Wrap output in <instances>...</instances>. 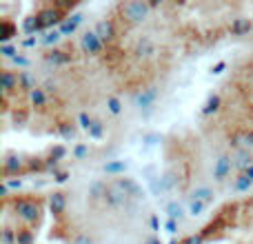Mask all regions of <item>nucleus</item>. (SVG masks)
<instances>
[{
	"instance_id": "obj_1",
	"label": "nucleus",
	"mask_w": 253,
	"mask_h": 244,
	"mask_svg": "<svg viewBox=\"0 0 253 244\" xmlns=\"http://www.w3.org/2000/svg\"><path fill=\"white\" fill-rule=\"evenodd\" d=\"M13 211L27 227H31V224L40 222L42 204H40V200H34V198H18V200H13Z\"/></svg>"
},
{
	"instance_id": "obj_2",
	"label": "nucleus",
	"mask_w": 253,
	"mask_h": 244,
	"mask_svg": "<svg viewBox=\"0 0 253 244\" xmlns=\"http://www.w3.org/2000/svg\"><path fill=\"white\" fill-rule=\"evenodd\" d=\"M118 13L123 16V20L129 22V25H138V22H142L149 18L151 4L144 2V0H129V2L118 4Z\"/></svg>"
},
{
	"instance_id": "obj_3",
	"label": "nucleus",
	"mask_w": 253,
	"mask_h": 244,
	"mask_svg": "<svg viewBox=\"0 0 253 244\" xmlns=\"http://www.w3.org/2000/svg\"><path fill=\"white\" fill-rule=\"evenodd\" d=\"M67 20V16L62 11H58L53 4L49 7H42L38 13H36V22H38V31L44 29H53V27H60L62 22Z\"/></svg>"
},
{
	"instance_id": "obj_4",
	"label": "nucleus",
	"mask_w": 253,
	"mask_h": 244,
	"mask_svg": "<svg viewBox=\"0 0 253 244\" xmlns=\"http://www.w3.org/2000/svg\"><path fill=\"white\" fill-rule=\"evenodd\" d=\"M158 96H160V89L158 87H147L133 98V105L142 111V116H149L153 111V107H156Z\"/></svg>"
},
{
	"instance_id": "obj_5",
	"label": "nucleus",
	"mask_w": 253,
	"mask_h": 244,
	"mask_svg": "<svg viewBox=\"0 0 253 244\" xmlns=\"http://www.w3.org/2000/svg\"><path fill=\"white\" fill-rule=\"evenodd\" d=\"M18 173H27V160L20 156V153H7L2 160V175L4 178H11V175Z\"/></svg>"
},
{
	"instance_id": "obj_6",
	"label": "nucleus",
	"mask_w": 253,
	"mask_h": 244,
	"mask_svg": "<svg viewBox=\"0 0 253 244\" xmlns=\"http://www.w3.org/2000/svg\"><path fill=\"white\" fill-rule=\"evenodd\" d=\"M80 49H83L87 56H100L105 51V42L98 38L96 31H84L80 36Z\"/></svg>"
},
{
	"instance_id": "obj_7",
	"label": "nucleus",
	"mask_w": 253,
	"mask_h": 244,
	"mask_svg": "<svg viewBox=\"0 0 253 244\" xmlns=\"http://www.w3.org/2000/svg\"><path fill=\"white\" fill-rule=\"evenodd\" d=\"M109 184L116 187V189H120V191H123L125 196H129L131 200H140V198H144V191L140 189V184L131 178H114Z\"/></svg>"
},
{
	"instance_id": "obj_8",
	"label": "nucleus",
	"mask_w": 253,
	"mask_h": 244,
	"mask_svg": "<svg viewBox=\"0 0 253 244\" xmlns=\"http://www.w3.org/2000/svg\"><path fill=\"white\" fill-rule=\"evenodd\" d=\"M129 202H131L129 196H125L120 189H116V187L109 184L107 196H105V204L109 206V209H125V206H129Z\"/></svg>"
},
{
	"instance_id": "obj_9",
	"label": "nucleus",
	"mask_w": 253,
	"mask_h": 244,
	"mask_svg": "<svg viewBox=\"0 0 253 244\" xmlns=\"http://www.w3.org/2000/svg\"><path fill=\"white\" fill-rule=\"evenodd\" d=\"M153 53H156L153 40L149 38V36H140L133 44V56L140 58V60H149V58H153Z\"/></svg>"
},
{
	"instance_id": "obj_10",
	"label": "nucleus",
	"mask_w": 253,
	"mask_h": 244,
	"mask_svg": "<svg viewBox=\"0 0 253 244\" xmlns=\"http://www.w3.org/2000/svg\"><path fill=\"white\" fill-rule=\"evenodd\" d=\"M93 31H96L98 38H100L105 44H111L116 38H118V31H116V22L109 20V18H107V20H100V22H98Z\"/></svg>"
},
{
	"instance_id": "obj_11",
	"label": "nucleus",
	"mask_w": 253,
	"mask_h": 244,
	"mask_svg": "<svg viewBox=\"0 0 253 244\" xmlns=\"http://www.w3.org/2000/svg\"><path fill=\"white\" fill-rule=\"evenodd\" d=\"M107 189H109V182H105V180H93L87 189L89 202H91V204H100V202H105Z\"/></svg>"
},
{
	"instance_id": "obj_12",
	"label": "nucleus",
	"mask_w": 253,
	"mask_h": 244,
	"mask_svg": "<svg viewBox=\"0 0 253 244\" xmlns=\"http://www.w3.org/2000/svg\"><path fill=\"white\" fill-rule=\"evenodd\" d=\"M44 62H49V65H53V67H60V65H69L71 60H74V56H71L67 49H49L47 53H44Z\"/></svg>"
},
{
	"instance_id": "obj_13",
	"label": "nucleus",
	"mask_w": 253,
	"mask_h": 244,
	"mask_svg": "<svg viewBox=\"0 0 253 244\" xmlns=\"http://www.w3.org/2000/svg\"><path fill=\"white\" fill-rule=\"evenodd\" d=\"M231 169H233V158L231 156H220L213 164V178L218 180V182H224L227 175L231 173Z\"/></svg>"
},
{
	"instance_id": "obj_14",
	"label": "nucleus",
	"mask_w": 253,
	"mask_h": 244,
	"mask_svg": "<svg viewBox=\"0 0 253 244\" xmlns=\"http://www.w3.org/2000/svg\"><path fill=\"white\" fill-rule=\"evenodd\" d=\"M229 144L233 147H242V149H253V129H242L229 138Z\"/></svg>"
},
{
	"instance_id": "obj_15",
	"label": "nucleus",
	"mask_w": 253,
	"mask_h": 244,
	"mask_svg": "<svg viewBox=\"0 0 253 244\" xmlns=\"http://www.w3.org/2000/svg\"><path fill=\"white\" fill-rule=\"evenodd\" d=\"M0 80H2V96H9L11 91L20 89V80H18V74H13V71H9V69L2 71Z\"/></svg>"
},
{
	"instance_id": "obj_16",
	"label": "nucleus",
	"mask_w": 253,
	"mask_h": 244,
	"mask_svg": "<svg viewBox=\"0 0 253 244\" xmlns=\"http://www.w3.org/2000/svg\"><path fill=\"white\" fill-rule=\"evenodd\" d=\"M253 166V156L249 149H240V151L236 153V158H233V169H238L242 173V171L251 169Z\"/></svg>"
},
{
	"instance_id": "obj_17",
	"label": "nucleus",
	"mask_w": 253,
	"mask_h": 244,
	"mask_svg": "<svg viewBox=\"0 0 253 244\" xmlns=\"http://www.w3.org/2000/svg\"><path fill=\"white\" fill-rule=\"evenodd\" d=\"M29 102H31V107L34 109H38V111H42L44 107L49 105V93L44 91L42 87H36L34 91L29 93Z\"/></svg>"
},
{
	"instance_id": "obj_18",
	"label": "nucleus",
	"mask_w": 253,
	"mask_h": 244,
	"mask_svg": "<svg viewBox=\"0 0 253 244\" xmlns=\"http://www.w3.org/2000/svg\"><path fill=\"white\" fill-rule=\"evenodd\" d=\"M49 209H51L53 215L65 213V209H67V196L65 193H60V191L51 193V196H49Z\"/></svg>"
},
{
	"instance_id": "obj_19",
	"label": "nucleus",
	"mask_w": 253,
	"mask_h": 244,
	"mask_svg": "<svg viewBox=\"0 0 253 244\" xmlns=\"http://www.w3.org/2000/svg\"><path fill=\"white\" fill-rule=\"evenodd\" d=\"M251 187H253V166L247 171H242V173L236 178V182H233V189H236V191H249Z\"/></svg>"
},
{
	"instance_id": "obj_20",
	"label": "nucleus",
	"mask_w": 253,
	"mask_h": 244,
	"mask_svg": "<svg viewBox=\"0 0 253 244\" xmlns=\"http://www.w3.org/2000/svg\"><path fill=\"white\" fill-rule=\"evenodd\" d=\"M229 29H231L233 36H245V34H249V31L253 29V22L249 20V18H236Z\"/></svg>"
},
{
	"instance_id": "obj_21",
	"label": "nucleus",
	"mask_w": 253,
	"mask_h": 244,
	"mask_svg": "<svg viewBox=\"0 0 253 244\" xmlns=\"http://www.w3.org/2000/svg\"><path fill=\"white\" fill-rule=\"evenodd\" d=\"M180 173L175 169H169L167 173H162V184H165V191L167 193H171V191H175V189L180 187Z\"/></svg>"
},
{
	"instance_id": "obj_22",
	"label": "nucleus",
	"mask_w": 253,
	"mask_h": 244,
	"mask_svg": "<svg viewBox=\"0 0 253 244\" xmlns=\"http://www.w3.org/2000/svg\"><path fill=\"white\" fill-rule=\"evenodd\" d=\"M191 200H198V202H205V204H209V202L215 200V193L211 191L209 187H198L191 191Z\"/></svg>"
},
{
	"instance_id": "obj_23",
	"label": "nucleus",
	"mask_w": 253,
	"mask_h": 244,
	"mask_svg": "<svg viewBox=\"0 0 253 244\" xmlns=\"http://www.w3.org/2000/svg\"><path fill=\"white\" fill-rule=\"evenodd\" d=\"M220 107H222V98H220L218 93H213V96H209V100L205 102V107H202V116H213V114H218Z\"/></svg>"
},
{
	"instance_id": "obj_24",
	"label": "nucleus",
	"mask_w": 253,
	"mask_h": 244,
	"mask_svg": "<svg viewBox=\"0 0 253 244\" xmlns=\"http://www.w3.org/2000/svg\"><path fill=\"white\" fill-rule=\"evenodd\" d=\"M126 166L129 164H126L125 160H111V162H107V164H102V171L109 175H120L126 171Z\"/></svg>"
},
{
	"instance_id": "obj_25",
	"label": "nucleus",
	"mask_w": 253,
	"mask_h": 244,
	"mask_svg": "<svg viewBox=\"0 0 253 244\" xmlns=\"http://www.w3.org/2000/svg\"><path fill=\"white\" fill-rule=\"evenodd\" d=\"M16 34H18V29L11 25V22L0 20V40H2V44H7V40H11Z\"/></svg>"
},
{
	"instance_id": "obj_26",
	"label": "nucleus",
	"mask_w": 253,
	"mask_h": 244,
	"mask_svg": "<svg viewBox=\"0 0 253 244\" xmlns=\"http://www.w3.org/2000/svg\"><path fill=\"white\" fill-rule=\"evenodd\" d=\"M18 80H20V89H22V91H29L31 93L36 89V78L29 74V71H20V74H18Z\"/></svg>"
},
{
	"instance_id": "obj_27",
	"label": "nucleus",
	"mask_w": 253,
	"mask_h": 244,
	"mask_svg": "<svg viewBox=\"0 0 253 244\" xmlns=\"http://www.w3.org/2000/svg\"><path fill=\"white\" fill-rule=\"evenodd\" d=\"M56 131H58V135L65 138V140H74L76 138V126L71 124V122H58Z\"/></svg>"
},
{
	"instance_id": "obj_28",
	"label": "nucleus",
	"mask_w": 253,
	"mask_h": 244,
	"mask_svg": "<svg viewBox=\"0 0 253 244\" xmlns=\"http://www.w3.org/2000/svg\"><path fill=\"white\" fill-rule=\"evenodd\" d=\"M149 191H151L153 196H158V198L165 196L167 191H165V184H162V175H156V178L149 180Z\"/></svg>"
},
{
	"instance_id": "obj_29",
	"label": "nucleus",
	"mask_w": 253,
	"mask_h": 244,
	"mask_svg": "<svg viewBox=\"0 0 253 244\" xmlns=\"http://www.w3.org/2000/svg\"><path fill=\"white\" fill-rule=\"evenodd\" d=\"M167 213H169V220H178V222L184 218V211L178 202H169V204H167Z\"/></svg>"
},
{
	"instance_id": "obj_30",
	"label": "nucleus",
	"mask_w": 253,
	"mask_h": 244,
	"mask_svg": "<svg viewBox=\"0 0 253 244\" xmlns=\"http://www.w3.org/2000/svg\"><path fill=\"white\" fill-rule=\"evenodd\" d=\"M60 38H62L60 29H53V31H47V34H44L42 38H40V42H42L44 47H51V44H56Z\"/></svg>"
},
{
	"instance_id": "obj_31",
	"label": "nucleus",
	"mask_w": 253,
	"mask_h": 244,
	"mask_svg": "<svg viewBox=\"0 0 253 244\" xmlns=\"http://www.w3.org/2000/svg\"><path fill=\"white\" fill-rule=\"evenodd\" d=\"M222 227H224V220H222V218H218V220H215V222L207 224V227L202 229V233H200V236H202V238H209V236H213V233H218Z\"/></svg>"
},
{
	"instance_id": "obj_32",
	"label": "nucleus",
	"mask_w": 253,
	"mask_h": 244,
	"mask_svg": "<svg viewBox=\"0 0 253 244\" xmlns=\"http://www.w3.org/2000/svg\"><path fill=\"white\" fill-rule=\"evenodd\" d=\"M34 171H44V158H29L27 160V173Z\"/></svg>"
},
{
	"instance_id": "obj_33",
	"label": "nucleus",
	"mask_w": 253,
	"mask_h": 244,
	"mask_svg": "<svg viewBox=\"0 0 253 244\" xmlns=\"http://www.w3.org/2000/svg\"><path fill=\"white\" fill-rule=\"evenodd\" d=\"M34 233L31 229H18V238H16V244H34Z\"/></svg>"
},
{
	"instance_id": "obj_34",
	"label": "nucleus",
	"mask_w": 253,
	"mask_h": 244,
	"mask_svg": "<svg viewBox=\"0 0 253 244\" xmlns=\"http://www.w3.org/2000/svg\"><path fill=\"white\" fill-rule=\"evenodd\" d=\"M16 238H18V231H13L9 227H4L2 233H0V242L2 244H16Z\"/></svg>"
},
{
	"instance_id": "obj_35",
	"label": "nucleus",
	"mask_w": 253,
	"mask_h": 244,
	"mask_svg": "<svg viewBox=\"0 0 253 244\" xmlns=\"http://www.w3.org/2000/svg\"><path fill=\"white\" fill-rule=\"evenodd\" d=\"M207 211V204L205 202H198V200H191V204H189V215H193V218H198V215H202Z\"/></svg>"
},
{
	"instance_id": "obj_36",
	"label": "nucleus",
	"mask_w": 253,
	"mask_h": 244,
	"mask_svg": "<svg viewBox=\"0 0 253 244\" xmlns=\"http://www.w3.org/2000/svg\"><path fill=\"white\" fill-rule=\"evenodd\" d=\"M160 140H162V135L156 133V131H153V133H144L142 135V144H144V147H156V144H160Z\"/></svg>"
},
{
	"instance_id": "obj_37",
	"label": "nucleus",
	"mask_w": 253,
	"mask_h": 244,
	"mask_svg": "<svg viewBox=\"0 0 253 244\" xmlns=\"http://www.w3.org/2000/svg\"><path fill=\"white\" fill-rule=\"evenodd\" d=\"M22 31H25V34H34V31H38V22H36V16L25 18V22H22Z\"/></svg>"
},
{
	"instance_id": "obj_38",
	"label": "nucleus",
	"mask_w": 253,
	"mask_h": 244,
	"mask_svg": "<svg viewBox=\"0 0 253 244\" xmlns=\"http://www.w3.org/2000/svg\"><path fill=\"white\" fill-rule=\"evenodd\" d=\"M89 135H91L93 140H100L102 135H105V124H102V122H93V126L91 129H89Z\"/></svg>"
},
{
	"instance_id": "obj_39",
	"label": "nucleus",
	"mask_w": 253,
	"mask_h": 244,
	"mask_svg": "<svg viewBox=\"0 0 253 244\" xmlns=\"http://www.w3.org/2000/svg\"><path fill=\"white\" fill-rule=\"evenodd\" d=\"M107 109H109L114 116H118L120 111H123V105H120V100H118V98H114V96H111V98H107Z\"/></svg>"
},
{
	"instance_id": "obj_40",
	"label": "nucleus",
	"mask_w": 253,
	"mask_h": 244,
	"mask_svg": "<svg viewBox=\"0 0 253 244\" xmlns=\"http://www.w3.org/2000/svg\"><path fill=\"white\" fill-rule=\"evenodd\" d=\"M93 122H96V120H91V116H89L87 111H83V114L78 116V124L83 126L84 131H89V129H91V126H93Z\"/></svg>"
},
{
	"instance_id": "obj_41",
	"label": "nucleus",
	"mask_w": 253,
	"mask_h": 244,
	"mask_svg": "<svg viewBox=\"0 0 253 244\" xmlns=\"http://www.w3.org/2000/svg\"><path fill=\"white\" fill-rule=\"evenodd\" d=\"M65 156H67V149L62 147V144H56V147H51V151H49V158H53V160H58V162Z\"/></svg>"
},
{
	"instance_id": "obj_42",
	"label": "nucleus",
	"mask_w": 253,
	"mask_h": 244,
	"mask_svg": "<svg viewBox=\"0 0 253 244\" xmlns=\"http://www.w3.org/2000/svg\"><path fill=\"white\" fill-rule=\"evenodd\" d=\"M76 29H78V25H74V22H71L69 18H67V20L60 25V34H62V36H71V34H76Z\"/></svg>"
},
{
	"instance_id": "obj_43",
	"label": "nucleus",
	"mask_w": 253,
	"mask_h": 244,
	"mask_svg": "<svg viewBox=\"0 0 253 244\" xmlns=\"http://www.w3.org/2000/svg\"><path fill=\"white\" fill-rule=\"evenodd\" d=\"M74 156L78 158V160H83V158H87L89 156V147L84 142H80V144H76L74 147Z\"/></svg>"
},
{
	"instance_id": "obj_44",
	"label": "nucleus",
	"mask_w": 253,
	"mask_h": 244,
	"mask_svg": "<svg viewBox=\"0 0 253 244\" xmlns=\"http://www.w3.org/2000/svg\"><path fill=\"white\" fill-rule=\"evenodd\" d=\"M0 53H2L4 58H16V53H18V49L13 47V44H0Z\"/></svg>"
},
{
	"instance_id": "obj_45",
	"label": "nucleus",
	"mask_w": 253,
	"mask_h": 244,
	"mask_svg": "<svg viewBox=\"0 0 253 244\" xmlns=\"http://www.w3.org/2000/svg\"><path fill=\"white\" fill-rule=\"evenodd\" d=\"M2 182L7 184L9 189H13V191H18V189L22 187V180H20V178H18V180H13V178H2Z\"/></svg>"
},
{
	"instance_id": "obj_46",
	"label": "nucleus",
	"mask_w": 253,
	"mask_h": 244,
	"mask_svg": "<svg viewBox=\"0 0 253 244\" xmlns=\"http://www.w3.org/2000/svg\"><path fill=\"white\" fill-rule=\"evenodd\" d=\"M58 164H60V162L53 160V158H44V171H53V173H56Z\"/></svg>"
},
{
	"instance_id": "obj_47",
	"label": "nucleus",
	"mask_w": 253,
	"mask_h": 244,
	"mask_svg": "<svg viewBox=\"0 0 253 244\" xmlns=\"http://www.w3.org/2000/svg\"><path fill=\"white\" fill-rule=\"evenodd\" d=\"M71 244H93V240L87 236V233H80V236L74 238V242H71Z\"/></svg>"
},
{
	"instance_id": "obj_48",
	"label": "nucleus",
	"mask_w": 253,
	"mask_h": 244,
	"mask_svg": "<svg viewBox=\"0 0 253 244\" xmlns=\"http://www.w3.org/2000/svg\"><path fill=\"white\" fill-rule=\"evenodd\" d=\"M67 178H69V171H56V173H53V180H56V182H67Z\"/></svg>"
},
{
	"instance_id": "obj_49",
	"label": "nucleus",
	"mask_w": 253,
	"mask_h": 244,
	"mask_svg": "<svg viewBox=\"0 0 253 244\" xmlns=\"http://www.w3.org/2000/svg\"><path fill=\"white\" fill-rule=\"evenodd\" d=\"M182 244H205V238H202V236H189Z\"/></svg>"
},
{
	"instance_id": "obj_50",
	"label": "nucleus",
	"mask_w": 253,
	"mask_h": 244,
	"mask_svg": "<svg viewBox=\"0 0 253 244\" xmlns=\"http://www.w3.org/2000/svg\"><path fill=\"white\" fill-rule=\"evenodd\" d=\"M42 89H44L47 93H56V91H58V84H56V82H51V80H47V82L42 84Z\"/></svg>"
},
{
	"instance_id": "obj_51",
	"label": "nucleus",
	"mask_w": 253,
	"mask_h": 244,
	"mask_svg": "<svg viewBox=\"0 0 253 244\" xmlns=\"http://www.w3.org/2000/svg\"><path fill=\"white\" fill-rule=\"evenodd\" d=\"M224 69H227V62H218V65H215L213 69H211V74H213V76H218V74H222Z\"/></svg>"
},
{
	"instance_id": "obj_52",
	"label": "nucleus",
	"mask_w": 253,
	"mask_h": 244,
	"mask_svg": "<svg viewBox=\"0 0 253 244\" xmlns=\"http://www.w3.org/2000/svg\"><path fill=\"white\" fill-rule=\"evenodd\" d=\"M165 227H167V231H169V233H175V231H178V222H175V220H167Z\"/></svg>"
},
{
	"instance_id": "obj_53",
	"label": "nucleus",
	"mask_w": 253,
	"mask_h": 244,
	"mask_svg": "<svg viewBox=\"0 0 253 244\" xmlns=\"http://www.w3.org/2000/svg\"><path fill=\"white\" fill-rule=\"evenodd\" d=\"M69 20L74 22V25H80V22L84 20V16H83V13H71V16H69Z\"/></svg>"
},
{
	"instance_id": "obj_54",
	"label": "nucleus",
	"mask_w": 253,
	"mask_h": 244,
	"mask_svg": "<svg viewBox=\"0 0 253 244\" xmlns=\"http://www.w3.org/2000/svg\"><path fill=\"white\" fill-rule=\"evenodd\" d=\"M13 65H18V67H27V65H29V60H27V58H22V56H16V58H13Z\"/></svg>"
},
{
	"instance_id": "obj_55",
	"label": "nucleus",
	"mask_w": 253,
	"mask_h": 244,
	"mask_svg": "<svg viewBox=\"0 0 253 244\" xmlns=\"http://www.w3.org/2000/svg\"><path fill=\"white\" fill-rule=\"evenodd\" d=\"M149 224H151V229H153V231H158V229H160V220H158L156 215H151V220H149Z\"/></svg>"
},
{
	"instance_id": "obj_56",
	"label": "nucleus",
	"mask_w": 253,
	"mask_h": 244,
	"mask_svg": "<svg viewBox=\"0 0 253 244\" xmlns=\"http://www.w3.org/2000/svg\"><path fill=\"white\" fill-rule=\"evenodd\" d=\"M36 42H38V40H36L34 36H31V38H25V40H22V47H34Z\"/></svg>"
},
{
	"instance_id": "obj_57",
	"label": "nucleus",
	"mask_w": 253,
	"mask_h": 244,
	"mask_svg": "<svg viewBox=\"0 0 253 244\" xmlns=\"http://www.w3.org/2000/svg\"><path fill=\"white\" fill-rule=\"evenodd\" d=\"M7 193H9V187H7V184H0V196H2V198H7Z\"/></svg>"
},
{
	"instance_id": "obj_58",
	"label": "nucleus",
	"mask_w": 253,
	"mask_h": 244,
	"mask_svg": "<svg viewBox=\"0 0 253 244\" xmlns=\"http://www.w3.org/2000/svg\"><path fill=\"white\" fill-rule=\"evenodd\" d=\"M144 244H162V242H160V238H149Z\"/></svg>"
}]
</instances>
